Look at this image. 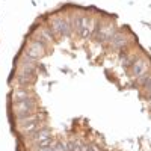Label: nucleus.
Wrapping results in <instances>:
<instances>
[{"label":"nucleus","instance_id":"nucleus-7","mask_svg":"<svg viewBox=\"0 0 151 151\" xmlns=\"http://www.w3.org/2000/svg\"><path fill=\"white\" fill-rule=\"evenodd\" d=\"M110 42V45H112V48H115V50H121V48H124V45L129 42V40H127V36H125V33H122V32H118L116 30V33L112 36V40L109 41Z\"/></svg>","mask_w":151,"mask_h":151},{"label":"nucleus","instance_id":"nucleus-15","mask_svg":"<svg viewBox=\"0 0 151 151\" xmlns=\"http://www.w3.org/2000/svg\"><path fill=\"white\" fill-rule=\"evenodd\" d=\"M55 144H56V142H55ZM55 144H53L52 147H48V148H45V150H41V151H56V145H55Z\"/></svg>","mask_w":151,"mask_h":151},{"label":"nucleus","instance_id":"nucleus-12","mask_svg":"<svg viewBox=\"0 0 151 151\" xmlns=\"http://www.w3.org/2000/svg\"><path fill=\"white\" fill-rule=\"evenodd\" d=\"M36 38L47 44V42H50V41L53 40V32H52V29H50V27H41L40 30L36 32Z\"/></svg>","mask_w":151,"mask_h":151},{"label":"nucleus","instance_id":"nucleus-9","mask_svg":"<svg viewBox=\"0 0 151 151\" xmlns=\"http://www.w3.org/2000/svg\"><path fill=\"white\" fill-rule=\"evenodd\" d=\"M48 136H52V132H50V129H47V127H40L38 130H35L33 133L29 134V139L35 144V142H38V141L45 139V137H48Z\"/></svg>","mask_w":151,"mask_h":151},{"label":"nucleus","instance_id":"nucleus-5","mask_svg":"<svg viewBox=\"0 0 151 151\" xmlns=\"http://www.w3.org/2000/svg\"><path fill=\"white\" fill-rule=\"evenodd\" d=\"M115 33H116V27L113 24H104V26L94 27V36L98 42H109Z\"/></svg>","mask_w":151,"mask_h":151},{"label":"nucleus","instance_id":"nucleus-14","mask_svg":"<svg viewBox=\"0 0 151 151\" xmlns=\"http://www.w3.org/2000/svg\"><path fill=\"white\" fill-rule=\"evenodd\" d=\"M134 60H136V58L133 55H124V56H121V65L124 68H132Z\"/></svg>","mask_w":151,"mask_h":151},{"label":"nucleus","instance_id":"nucleus-13","mask_svg":"<svg viewBox=\"0 0 151 151\" xmlns=\"http://www.w3.org/2000/svg\"><path fill=\"white\" fill-rule=\"evenodd\" d=\"M55 142H56L55 137H53V136H48V137H45V139H42V141L35 142L33 145H35V150H36V151H41V150H45V148H48V147H52Z\"/></svg>","mask_w":151,"mask_h":151},{"label":"nucleus","instance_id":"nucleus-1","mask_svg":"<svg viewBox=\"0 0 151 151\" xmlns=\"http://www.w3.org/2000/svg\"><path fill=\"white\" fill-rule=\"evenodd\" d=\"M12 109L15 112V116L18 121L27 119L32 115H35V109H36V98L35 97H27L26 100H21L18 103L12 104Z\"/></svg>","mask_w":151,"mask_h":151},{"label":"nucleus","instance_id":"nucleus-16","mask_svg":"<svg viewBox=\"0 0 151 151\" xmlns=\"http://www.w3.org/2000/svg\"><path fill=\"white\" fill-rule=\"evenodd\" d=\"M148 104H150V107H151V95L148 97Z\"/></svg>","mask_w":151,"mask_h":151},{"label":"nucleus","instance_id":"nucleus-8","mask_svg":"<svg viewBox=\"0 0 151 151\" xmlns=\"http://www.w3.org/2000/svg\"><path fill=\"white\" fill-rule=\"evenodd\" d=\"M147 71H148V64H147L145 59H136L134 64L132 65V74L134 76L136 79L139 77V76L145 74Z\"/></svg>","mask_w":151,"mask_h":151},{"label":"nucleus","instance_id":"nucleus-3","mask_svg":"<svg viewBox=\"0 0 151 151\" xmlns=\"http://www.w3.org/2000/svg\"><path fill=\"white\" fill-rule=\"evenodd\" d=\"M50 29L59 38H70L73 32V23L65 17H55L50 20Z\"/></svg>","mask_w":151,"mask_h":151},{"label":"nucleus","instance_id":"nucleus-4","mask_svg":"<svg viewBox=\"0 0 151 151\" xmlns=\"http://www.w3.org/2000/svg\"><path fill=\"white\" fill-rule=\"evenodd\" d=\"M45 48H47V44H45L44 41H41V40H38V38H35V40H32V41L29 42L27 48L24 50V56L29 58V59L36 60V59L42 58Z\"/></svg>","mask_w":151,"mask_h":151},{"label":"nucleus","instance_id":"nucleus-11","mask_svg":"<svg viewBox=\"0 0 151 151\" xmlns=\"http://www.w3.org/2000/svg\"><path fill=\"white\" fill-rule=\"evenodd\" d=\"M27 97H30V92L27 88H17L15 91H12V103H18L21 100H26Z\"/></svg>","mask_w":151,"mask_h":151},{"label":"nucleus","instance_id":"nucleus-2","mask_svg":"<svg viewBox=\"0 0 151 151\" xmlns=\"http://www.w3.org/2000/svg\"><path fill=\"white\" fill-rule=\"evenodd\" d=\"M94 27H95V24L92 18L88 15H77L73 20V29H76L77 35L83 38V40H88L94 33Z\"/></svg>","mask_w":151,"mask_h":151},{"label":"nucleus","instance_id":"nucleus-10","mask_svg":"<svg viewBox=\"0 0 151 151\" xmlns=\"http://www.w3.org/2000/svg\"><path fill=\"white\" fill-rule=\"evenodd\" d=\"M20 70L26 71V73H30V74H36V62L33 59H29V58L24 56L20 60Z\"/></svg>","mask_w":151,"mask_h":151},{"label":"nucleus","instance_id":"nucleus-6","mask_svg":"<svg viewBox=\"0 0 151 151\" xmlns=\"http://www.w3.org/2000/svg\"><path fill=\"white\" fill-rule=\"evenodd\" d=\"M35 80H36V74H30V73L21 71V70H20V73H18V76H17V83H18V86H21V88H27V86L33 85Z\"/></svg>","mask_w":151,"mask_h":151}]
</instances>
